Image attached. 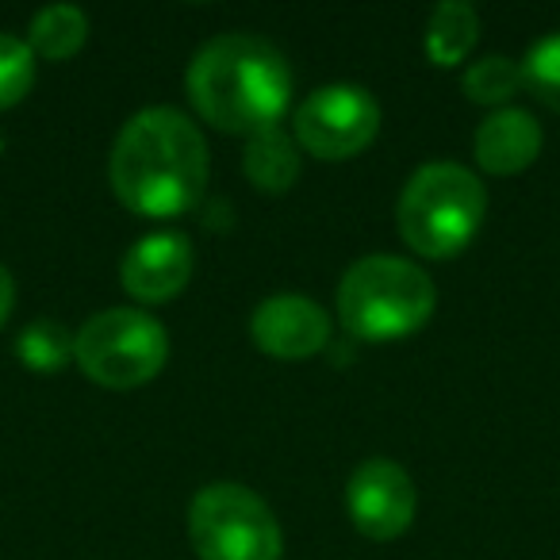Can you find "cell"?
<instances>
[{"label":"cell","instance_id":"cell-1","mask_svg":"<svg viewBox=\"0 0 560 560\" xmlns=\"http://www.w3.org/2000/svg\"><path fill=\"white\" fill-rule=\"evenodd\" d=\"M208 142L177 108H142L116 135L108 180L116 200L142 219H177L208 188Z\"/></svg>","mask_w":560,"mask_h":560},{"label":"cell","instance_id":"cell-2","mask_svg":"<svg viewBox=\"0 0 560 560\" xmlns=\"http://www.w3.org/2000/svg\"><path fill=\"white\" fill-rule=\"evenodd\" d=\"M185 89L203 124L249 139L280 124L292 101V70L257 35H219L188 62Z\"/></svg>","mask_w":560,"mask_h":560},{"label":"cell","instance_id":"cell-3","mask_svg":"<svg viewBox=\"0 0 560 560\" xmlns=\"http://www.w3.org/2000/svg\"><path fill=\"white\" fill-rule=\"evenodd\" d=\"M434 307V280L407 257H361L338 284V319L361 342H399L419 335Z\"/></svg>","mask_w":560,"mask_h":560},{"label":"cell","instance_id":"cell-4","mask_svg":"<svg viewBox=\"0 0 560 560\" xmlns=\"http://www.w3.org/2000/svg\"><path fill=\"white\" fill-rule=\"evenodd\" d=\"M488 215V188L457 162H430L404 185L396 203L399 238L419 257H457L472 246Z\"/></svg>","mask_w":560,"mask_h":560},{"label":"cell","instance_id":"cell-5","mask_svg":"<svg viewBox=\"0 0 560 560\" xmlns=\"http://www.w3.org/2000/svg\"><path fill=\"white\" fill-rule=\"evenodd\" d=\"M170 335L139 307H108L73 335V361L93 384L112 392L142 388L165 369Z\"/></svg>","mask_w":560,"mask_h":560},{"label":"cell","instance_id":"cell-6","mask_svg":"<svg viewBox=\"0 0 560 560\" xmlns=\"http://www.w3.org/2000/svg\"><path fill=\"white\" fill-rule=\"evenodd\" d=\"M188 541L200 560H280V522L257 491L208 483L188 503Z\"/></svg>","mask_w":560,"mask_h":560},{"label":"cell","instance_id":"cell-7","mask_svg":"<svg viewBox=\"0 0 560 560\" xmlns=\"http://www.w3.org/2000/svg\"><path fill=\"white\" fill-rule=\"evenodd\" d=\"M296 147L323 162L358 158L381 131V104L361 85H323L296 108Z\"/></svg>","mask_w":560,"mask_h":560},{"label":"cell","instance_id":"cell-8","mask_svg":"<svg viewBox=\"0 0 560 560\" xmlns=\"http://www.w3.org/2000/svg\"><path fill=\"white\" fill-rule=\"evenodd\" d=\"M346 511L353 526L373 541H396L411 529L419 511L415 480L388 457H369L346 483Z\"/></svg>","mask_w":560,"mask_h":560},{"label":"cell","instance_id":"cell-9","mask_svg":"<svg viewBox=\"0 0 560 560\" xmlns=\"http://www.w3.org/2000/svg\"><path fill=\"white\" fill-rule=\"evenodd\" d=\"M249 338L277 361H307L330 346V315L307 296H269L249 319Z\"/></svg>","mask_w":560,"mask_h":560},{"label":"cell","instance_id":"cell-10","mask_svg":"<svg viewBox=\"0 0 560 560\" xmlns=\"http://www.w3.org/2000/svg\"><path fill=\"white\" fill-rule=\"evenodd\" d=\"M192 242L180 231L142 234L119 261V280L139 304H165L180 296L192 280Z\"/></svg>","mask_w":560,"mask_h":560},{"label":"cell","instance_id":"cell-11","mask_svg":"<svg viewBox=\"0 0 560 560\" xmlns=\"http://www.w3.org/2000/svg\"><path fill=\"white\" fill-rule=\"evenodd\" d=\"M541 124L522 108H495L480 127H476V162L491 177H514L529 170L541 154Z\"/></svg>","mask_w":560,"mask_h":560},{"label":"cell","instance_id":"cell-12","mask_svg":"<svg viewBox=\"0 0 560 560\" xmlns=\"http://www.w3.org/2000/svg\"><path fill=\"white\" fill-rule=\"evenodd\" d=\"M242 173H246L261 192H289L300 177L296 139L284 135L280 127L249 135L246 154H242Z\"/></svg>","mask_w":560,"mask_h":560},{"label":"cell","instance_id":"cell-13","mask_svg":"<svg viewBox=\"0 0 560 560\" xmlns=\"http://www.w3.org/2000/svg\"><path fill=\"white\" fill-rule=\"evenodd\" d=\"M476 39H480V16H476L472 4H465V0H445V4H438V9L430 12L422 47H427L430 62L442 66V70H453V66H460L472 55Z\"/></svg>","mask_w":560,"mask_h":560},{"label":"cell","instance_id":"cell-14","mask_svg":"<svg viewBox=\"0 0 560 560\" xmlns=\"http://www.w3.org/2000/svg\"><path fill=\"white\" fill-rule=\"evenodd\" d=\"M89 39V16L78 4H50L27 27V47L43 62H70Z\"/></svg>","mask_w":560,"mask_h":560},{"label":"cell","instance_id":"cell-15","mask_svg":"<svg viewBox=\"0 0 560 560\" xmlns=\"http://www.w3.org/2000/svg\"><path fill=\"white\" fill-rule=\"evenodd\" d=\"M460 89L472 104H483V108H495V104H506L511 96H518V89H526L522 81V62L506 55H488L480 62H472L460 78Z\"/></svg>","mask_w":560,"mask_h":560},{"label":"cell","instance_id":"cell-16","mask_svg":"<svg viewBox=\"0 0 560 560\" xmlns=\"http://www.w3.org/2000/svg\"><path fill=\"white\" fill-rule=\"evenodd\" d=\"M16 358L27 373H58L66 369V361H73V335L55 319H39L32 327H24L16 342Z\"/></svg>","mask_w":560,"mask_h":560},{"label":"cell","instance_id":"cell-17","mask_svg":"<svg viewBox=\"0 0 560 560\" xmlns=\"http://www.w3.org/2000/svg\"><path fill=\"white\" fill-rule=\"evenodd\" d=\"M522 81L545 108L560 112V35H545L529 47L522 58Z\"/></svg>","mask_w":560,"mask_h":560},{"label":"cell","instance_id":"cell-18","mask_svg":"<svg viewBox=\"0 0 560 560\" xmlns=\"http://www.w3.org/2000/svg\"><path fill=\"white\" fill-rule=\"evenodd\" d=\"M35 85V55L27 39L0 32V112L20 104Z\"/></svg>","mask_w":560,"mask_h":560},{"label":"cell","instance_id":"cell-19","mask_svg":"<svg viewBox=\"0 0 560 560\" xmlns=\"http://www.w3.org/2000/svg\"><path fill=\"white\" fill-rule=\"evenodd\" d=\"M12 304H16V284H12V272L0 265V327L9 323Z\"/></svg>","mask_w":560,"mask_h":560}]
</instances>
